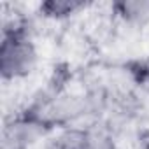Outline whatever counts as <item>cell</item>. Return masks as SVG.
I'll return each mask as SVG.
<instances>
[{"mask_svg": "<svg viewBox=\"0 0 149 149\" xmlns=\"http://www.w3.org/2000/svg\"><path fill=\"white\" fill-rule=\"evenodd\" d=\"M111 13L125 25L144 26L149 23V0H118L111 6Z\"/></svg>", "mask_w": 149, "mask_h": 149, "instance_id": "7a4b0ae2", "label": "cell"}, {"mask_svg": "<svg viewBox=\"0 0 149 149\" xmlns=\"http://www.w3.org/2000/svg\"><path fill=\"white\" fill-rule=\"evenodd\" d=\"M139 149H149V130L140 137V140H139Z\"/></svg>", "mask_w": 149, "mask_h": 149, "instance_id": "5b68a950", "label": "cell"}, {"mask_svg": "<svg viewBox=\"0 0 149 149\" xmlns=\"http://www.w3.org/2000/svg\"><path fill=\"white\" fill-rule=\"evenodd\" d=\"M125 68L130 79L133 81V84L149 95V54L126 61Z\"/></svg>", "mask_w": 149, "mask_h": 149, "instance_id": "277c9868", "label": "cell"}, {"mask_svg": "<svg viewBox=\"0 0 149 149\" xmlns=\"http://www.w3.org/2000/svg\"><path fill=\"white\" fill-rule=\"evenodd\" d=\"M88 6L84 0H46L39 4V14L51 21H61L76 16Z\"/></svg>", "mask_w": 149, "mask_h": 149, "instance_id": "3957f363", "label": "cell"}, {"mask_svg": "<svg viewBox=\"0 0 149 149\" xmlns=\"http://www.w3.org/2000/svg\"><path fill=\"white\" fill-rule=\"evenodd\" d=\"M39 51L32 37L30 23L23 18L4 23L0 39V76L2 81L23 79L35 70Z\"/></svg>", "mask_w": 149, "mask_h": 149, "instance_id": "6da1fadb", "label": "cell"}]
</instances>
